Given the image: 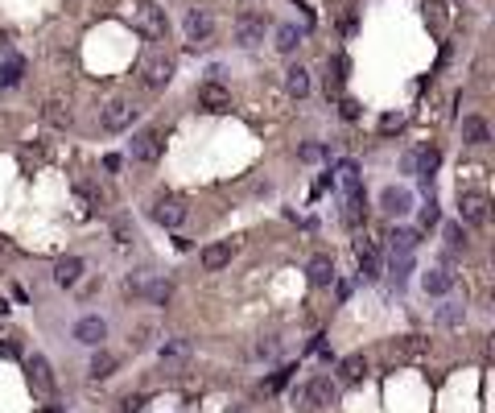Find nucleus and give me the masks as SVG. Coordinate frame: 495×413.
<instances>
[{
	"label": "nucleus",
	"mask_w": 495,
	"mask_h": 413,
	"mask_svg": "<svg viewBox=\"0 0 495 413\" xmlns=\"http://www.w3.org/2000/svg\"><path fill=\"white\" fill-rule=\"evenodd\" d=\"M380 207H384L388 215H405L408 207H413V194H408V190H397V186H388V190L380 194Z\"/></svg>",
	"instance_id": "412c9836"
},
{
	"label": "nucleus",
	"mask_w": 495,
	"mask_h": 413,
	"mask_svg": "<svg viewBox=\"0 0 495 413\" xmlns=\"http://www.w3.org/2000/svg\"><path fill=\"white\" fill-rule=\"evenodd\" d=\"M140 79H145V87H165L170 79H174V58L165 54V50L149 46L145 50V58H140Z\"/></svg>",
	"instance_id": "f03ea898"
},
{
	"label": "nucleus",
	"mask_w": 495,
	"mask_h": 413,
	"mask_svg": "<svg viewBox=\"0 0 495 413\" xmlns=\"http://www.w3.org/2000/svg\"><path fill=\"white\" fill-rule=\"evenodd\" d=\"M133 120H136L133 99H112V103H103V112H99L103 133H124V129H133Z\"/></svg>",
	"instance_id": "39448f33"
},
{
	"label": "nucleus",
	"mask_w": 495,
	"mask_h": 413,
	"mask_svg": "<svg viewBox=\"0 0 495 413\" xmlns=\"http://www.w3.org/2000/svg\"><path fill=\"white\" fill-rule=\"evenodd\" d=\"M450 285H454L450 269H429V273L421 277V289L425 294H450Z\"/></svg>",
	"instance_id": "5701e85b"
},
{
	"label": "nucleus",
	"mask_w": 495,
	"mask_h": 413,
	"mask_svg": "<svg viewBox=\"0 0 495 413\" xmlns=\"http://www.w3.org/2000/svg\"><path fill=\"white\" fill-rule=\"evenodd\" d=\"M355 256H360L363 277H367V281H376V277H380V269H384V261H380V248H376L371 240H360V244H355Z\"/></svg>",
	"instance_id": "dca6fc26"
},
{
	"label": "nucleus",
	"mask_w": 495,
	"mask_h": 413,
	"mask_svg": "<svg viewBox=\"0 0 495 413\" xmlns=\"http://www.w3.org/2000/svg\"><path fill=\"white\" fill-rule=\"evenodd\" d=\"M434 224H438V203L421 207V228H434Z\"/></svg>",
	"instance_id": "79ce46f5"
},
{
	"label": "nucleus",
	"mask_w": 495,
	"mask_h": 413,
	"mask_svg": "<svg viewBox=\"0 0 495 413\" xmlns=\"http://www.w3.org/2000/svg\"><path fill=\"white\" fill-rule=\"evenodd\" d=\"M310 285H318V289H326V285H334V261L326 256V252H318L314 261H310Z\"/></svg>",
	"instance_id": "6ab92c4d"
},
{
	"label": "nucleus",
	"mask_w": 495,
	"mask_h": 413,
	"mask_svg": "<svg viewBox=\"0 0 495 413\" xmlns=\"http://www.w3.org/2000/svg\"><path fill=\"white\" fill-rule=\"evenodd\" d=\"M239 4H256V0H239Z\"/></svg>",
	"instance_id": "09e8293b"
},
{
	"label": "nucleus",
	"mask_w": 495,
	"mask_h": 413,
	"mask_svg": "<svg viewBox=\"0 0 495 413\" xmlns=\"http://www.w3.org/2000/svg\"><path fill=\"white\" fill-rule=\"evenodd\" d=\"M363 194H347V211H343V219H347V228H360L363 224Z\"/></svg>",
	"instance_id": "2f4dec72"
},
{
	"label": "nucleus",
	"mask_w": 495,
	"mask_h": 413,
	"mask_svg": "<svg viewBox=\"0 0 495 413\" xmlns=\"http://www.w3.org/2000/svg\"><path fill=\"white\" fill-rule=\"evenodd\" d=\"M322 157H326L322 145H302V161H322Z\"/></svg>",
	"instance_id": "a19ab883"
},
{
	"label": "nucleus",
	"mask_w": 495,
	"mask_h": 413,
	"mask_svg": "<svg viewBox=\"0 0 495 413\" xmlns=\"http://www.w3.org/2000/svg\"><path fill=\"white\" fill-rule=\"evenodd\" d=\"M380 129H384V133H392V129H401V116H384V120H380Z\"/></svg>",
	"instance_id": "a18cd8bd"
},
{
	"label": "nucleus",
	"mask_w": 495,
	"mask_h": 413,
	"mask_svg": "<svg viewBox=\"0 0 495 413\" xmlns=\"http://www.w3.org/2000/svg\"><path fill=\"white\" fill-rule=\"evenodd\" d=\"M153 219L161 228H182L186 224V203H182L178 194H157L153 198Z\"/></svg>",
	"instance_id": "0eeeda50"
},
{
	"label": "nucleus",
	"mask_w": 495,
	"mask_h": 413,
	"mask_svg": "<svg viewBox=\"0 0 495 413\" xmlns=\"http://www.w3.org/2000/svg\"><path fill=\"white\" fill-rule=\"evenodd\" d=\"M145 405H149V401H145V397L136 393V397H124V405H120V413H145Z\"/></svg>",
	"instance_id": "ea45409f"
},
{
	"label": "nucleus",
	"mask_w": 495,
	"mask_h": 413,
	"mask_svg": "<svg viewBox=\"0 0 495 413\" xmlns=\"http://www.w3.org/2000/svg\"><path fill=\"white\" fill-rule=\"evenodd\" d=\"M145 285H149V277L136 273V277H128V281H124V294H128V298H145Z\"/></svg>",
	"instance_id": "e433bc0d"
},
{
	"label": "nucleus",
	"mask_w": 495,
	"mask_h": 413,
	"mask_svg": "<svg viewBox=\"0 0 495 413\" xmlns=\"http://www.w3.org/2000/svg\"><path fill=\"white\" fill-rule=\"evenodd\" d=\"M265 42V17L260 13H244V17H235V46L252 50Z\"/></svg>",
	"instance_id": "6e6552de"
},
{
	"label": "nucleus",
	"mask_w": 495,
	"mask_h": 413,
	"mask_svg": "<svg viewBox=\"0 0 495 413\" xmlns=\"http://www.w3.org/2000/svg\"><path fill=\"white\" fill-rule=\"evenodd\" d=\"M388 240H392V256H408V252L417 248V231L413 228H392Z\"/></svg>",
	"instance_id": "cd10ccee"
},
{
	"label": "nucleus",
	"mask_w": 495,
	"mask_h": 413,
	"mask_svg": "<svg viewBox=\"0 0 495 413\" xmlns=\"http://www.w3.org/2000/svg\"><path fill=\"white\" fill-rule=\"evenodd\" d=\"M297 46H302V29H297V25H281V29H276V50H281V54H293Z\"/></svg>",
	"instance_id": "c85d7f7f"
},
{
	"label": "nucleus",
	"mask_w": 495,
	"mask_h": 413,
	"mask_svg": "<svg viewBox=\"0 0 495 413\" xmlns=\"http://www.w3.org/2000/svg\"><path fill=\"white\" fill-rule=\"evenodd\" d=\"M145 298H149L153 306H165V302L174 298V281H149V285H145Z\"/></svg>",
	"instance_id": "c756f323"
},
{
	"label": "nucleus",
	"mask_w": 495,
	"mask_h": 413,
	"mask_svg": "<svg viewBox=\"0 0 495 413\" xmlns=\"http://www.w3.org/2000/svg\"><path fill=\"white\" fill-rule=\"evenodd\" d=\"M360 116V103L355 99H343V120H355Z\"/></svg>",
	"instance_id": "37998d69"
},
{
	"label": "nucleus",
	"mask_w": 495,
	"mask_h": 413,
	"mask_svg": "<svg viewBox=\"0 0 495 413\" xmlns=\"http://www.w3.org/2000/svg\"><path fill=\"white\" fill-rule=\"evenodd\" d=\"M149 339H153V322H140L133 331V347H149Z\"/></svg>",
	"instance_id": "4c0bfd02"
},
{
	"label": "nucleus",
	"mask_w": 495,
	"mask_h": 413,
	"mask_svg": "<svg viewBox=\"0 0 495 413\" xmlns=\"http://www.w3.org/2000/svg\"><path fill=\"white\" fill-rule=\"evenodd\" d=\"M438 166H442V149L438 145H425V149L413 153V174H421V182H429Z\"/></svg>",
	"instance_id": "2eb2a0df"
},
{
	"label": "nucleus",
	"mask_w": 495,
	"mask_h": 413,
	"mask_svg": "<svg viewBox=\"0 0 495 413\" xmlns=\"http://www.w3.org/2000/svg\"><path fill=\"white\" fill-rule=\"evenodd\" d=\"M0 356H4V360H21V343H17L13 335H8V339H0Z\"/></svg>",
	"instance_id": "58836bf2"
},
{
	"label": "nucleus",
	"mask_w": 495,
	"mask_h": 413,
	"mask_svg": "<svg viewBox=\"0 0 495 413\" xmlns=\"http://www.w3.org/2000/svg\"><path fill=\"white\" fill-rule=\"evenodd\" d=\"M42 116H45V124L50 129H71V120H75V112H71V99H62V95H50L45 99V108H42Z\"/></svg>",
	"instance_id": "9b49d317"
},
{
	"label": "nucleus",
	"mask_w": 495,
	"mask_h": 413,
	"mask_svg": "<svg viewBox=\"0 0 495 413\" xmlns=\"http://www.w3.org/2000/svg\"><path fill=\"white\" fill-rule=\"evenodd\" d=\"M458 219H462L466 228H483V224L492 219V198L479 194V190H466V194L458 198Z\"/></svg>",
	"instance_id": "20e7f679"
},
{
	"label": "nucleus",
	"mask_w": 495,
	"mask_h": 413,
	"mask_svg": "<svg viewBox=\"0 0 495 413\" xmlns=\"http://www.w3.org/2000/svg\"><path fill=\"white\" fill-rule=\"evenodd\" d=\"M446 244H450L454 252L466 248V231H462V224H446Z\"/></svg>",
	"instance_id": "f704fd0d"
},
{
	"label": "nucleus",
	"mask_w": 495,
	"mask_h": 413,
	"mask_svg": "<svg viewBox=\"0 0 495 413\" xmlns=\"http://www.w3.org/2000/svg\"><path fill=\"white\" fill-rule=\"evenodd\" d=\"M38 413H62V410H58V405H42Z\"/></svg>",
	"instance_id": "49530a36"
},
{
	"label": "nucleus",
	"mask_w": 495,
	"mask_h": 413,
	"mask_svg": "<svg viewBox=\"0 0 495 413\" xmlns=\"http://www.w3.org/2000/svg\"><path fill=\"white\" fill-rule=\"evenodd\" d=\"M363 376H367V360H363V356H347V360L339 364V380H343V384H360Z\"/></svg>",
	"instance_id": "393cba45"
},
{
	"label": "nucleus",
	"mask_w": 495,
	"mask_h": 413,
	"mask_svg": "<svg viewBox=\"0 0 495 413\" xmlns=\"http://www.w3.org/2000/svg\"><path fill=\"white\" fill-rule=\"evenodd\" d=\"M198 103H202L207 112H227V108H231V92H227L219 79H211V83L198 87Z\"/></svg>",
	"instance_id": "f8f14e48"
},
{
	"label": "nucleus",
	"mask_w": 495,
	"mask_h": 413,
	"mask_svg": "<svg viewBox=\"0 0 495 413\" xmlns=\"http://www.w3.org/2000/svg\"><path fill=\"white\" fill-rule=\"evenodd\" d=\"M133 13V25L149 38V42H165L170 38V21H165V8H157L153 0H133L128 4Z\"/></svg>",
	"instance_id": "f257e3e1"
},
{
	"label": "nucleus",
	"mask_w": 495,
	"mask_h": 413,
	"mask_svg": "<svg viewBox=\"0 0 495 413\" xmlns=\"http://www.w3.org/2000/svg\"><path fill=\"white\" fill-rule=\"evenodd\" d=\"M429 352V339H421V335H405V339H397V356H405V360H421Z\"/></svg>",
	"instance_id": "a878e982"
},
{
	"label": "nucleus",
	"mask_w": 495,
	"mask_h": 413,
	"mask_svg": "<svg viewBox=\"0 0 495 413\" xmlns=\"http://www.w3.org/2000/svg\"><path fill=\"white\" fill-rule=\"evenodd\" d=\"M462 140H466V145H487V140H492L487 120H479V116H466V120H462Z\"/></svg>",
	"instance_id": "4be33fe9"
},
{
	"label": "nucleus",
	"mask_w": 495,
	"mask_h": 413,
	"mask_svg": "<svg viewBox=\"0 0 495 413\" xmlns=\"http://www.w3.org/2000/svg\"><path fill=\"white\" fill-rule=\"evenodd\" d=\"M438 322H442V326H458V322H462V306H450V302H446V306L438 310Z\"/></svg>",
	"instance_id": "c9c22d12"
},
{
	"label": "nucleus",
	"mask_w": 495,
	"mask_h": 413,
	"mask_svg": "<svg viewBox=\"0 0 495 413\" xmlns=\"http://www.w3.org/2000/svg\"><path fill=\"white\" fill-rule=\"evenodd\" d=\"M227 265H231V244H227V240L202 248V269H207V273H219V269H227Z\"/></svg>",
	"instance_id": "a211bd4d"
},
{
	"label": "nucleus",
	"mask_w": 495,
	"mask_h": 413,
	"mask_svg": "<svg viewBox=\"0 0 495 413\" xmlns=\"http://www.w3.org/2000/svg\"><path fill=\"white\" fill-rule=\"evenodd\" d=\"M116 364H120V360H116L112 352H103V347H95V356H91V376H95V380H108V376L116 372Z\"/></svg>",
	"instance_id": "bb28decb"
},
{
	"label": "nucleus",
	"mask_w": 495,
	"mask_h": 413,
	"mask_svg": "<svg viewBox=\"0 0 495 413\" xmlns=\"http://www.w3.org/2000/svg\"><path fill=\"white\" fill-rule=\"evenodd\" d=\"M112 236H116V244H133V219H128V215H116V219H112Z\"/></svg>",
	"instance_id": "72a5a7b5"
},
{
	"label": "nucleus",
	"mask_w": 495,
	"mask_h": 413,
	"mask_svg": "<svg viewBox=\"0 0 495 413\" xmlns=\"http://www.w3.org/2000/svg\"><path fill=\"white\" fill-rule=\"evenodd\" d=\"M120 166H124V161H120V157H116V153H108V157H103V170H108V174H116V170H120Z\"/></svg>",
	"instance_id": "c03bdc74"
},
{
	"label": "nucleus",
	"mask_w": 495,
	"mask_h": 413,
	"mask_svg": "<svg viewBox=\"0 0 495 413\" xmlns=\"http://www.w3.org/2000/svg\"><path fill=\"white\" fill-rule=\"evenodd\" d=\"M21 75H25V62H21V58L0 62V92H4V87H13V83H21Z\"/></svg>",
	"instance_id": "7c9ffc66"
},
{
	"label": "nucleus",
	"mask_w": 495,
	"mask_h": 413,
	"mask_svg": "<svg viewBox=\"0 0 495 413\" xmlns=\"http://www.w3.org/2000/svg\"><path fill=\"white\" fill-rule=\"evenodd\" d=\"M182 34H186V46L202 50L211 46V38H215V17H211V8H190L186 13V21H182Z\"/></svg>",
	"instance_id": "7ed1b4c3"
},
{
	"label": "nucleus",
	"mask_w": 495,
	"mask_h": 413,
	"mask_svg": "<svg viewBox=\"0 0 495 413\" xmlns=\"http://www.w3.org/2000/svg\"><path fill=\"white\" fill-rule=\"evenodd\" d=\"M421 17H425V25L442 38L446 25H450V4H446V0H425V4H421Z\"/></svg>",
	"instance_id": "4468645a"
},
{
	"label": "nucleus",
	"mask_w": 495,
	"mask_h": 413,
	"mask_svg": "<svg viewBox=\"0 0 495 413\" xmlns=\"http://www.w3.org/2000/svg\"><path fill=\"white\" fill-rule=\"evenodd\" d=\"M25 372H29V389L42 397V401H50L54 397V389H58V380H54V368H50V360L45 356H34L29 364H25Z\"/></svg>",
	"instance_id": "423d86ee"
},
{
	"label": "nucleus",
	"mask_w": 495,
	"mask_h": 413,
	"mask_svg": "<svg viewBox=\"0 0 495 413\" xmlns=\"http://www.w3.org/2000/svg\"><path fill=\"white\" fill-rule=\"evenodd\" d=\"M285 87H289V95L306 99V95H310V71H306V66H289V71H285Z\"/></svg>",
	"instance_id": "b1692460"
},
{
	"label": "nucleus",
	"mask_w": 495,
	"mask_h": 413,
	"mask_svg": "<svg viewBox=\"0 0 495 413\" xmlns=\"http://www.w3.org/2000/svg\"><path fill=\"white\" fill-rule=\"evenodd\" d=\"M186 360H190V339H165L161 343V368L165 372H182Z\"/></svg>",
	"instance_id": "ddd939ff"
},
{
	"label": "nucleus",
	"mask_w": 495,
	"mask_h": 413,
	"mask_svg": "<svg viewBox=\"0 0 495 413\" xmlns=\"http://www.w3.org/2000/svg\"><path fill=\"white\" fill-rule=\"evenodd\" d=\"M302 401H306L310 410H326V405L334 401V380H330V376H310L306 389H302Z\"/></svg>",
	"instance_id": "1a4fd4ad"
},
{
	"label": "nucleus",
	"mask_w": 495,
	"mask_h": 413,
	"mask_svg": "<svg viewBox=\"0 0 495 413\" xmlns=\"http://www.w3.org/2000/svg\"><path fill=\"white\" fill-rule=\"evenodd\" d=\"M83 269H87V265H83L79 256H66V261H58V265H54V281H58L62 289H71V285H79Z\"/></svg>",
	"instance_id": "aec40b11"
},
{
	"label": "nucleus",
	"mask_w": 495,
	"mask_h": 413,
	"mask_svg": "<svg viewBox=\"0 0 495 413\" xmlns=\"http://www.w3.org/2000/svg\"><path fill=\"white\" fill-rule=\"evenodd\" d=\"M161 145H165V140H161L157 129H145V133H136L133 137V157L136 161H145V166H153V161L161 157Z\"/></svg>",
	"instance_id": "9d476101"
},
{
	"label": "nucleus",
	"mask_w": 495,
	"mask_h": 413,
	"mask_svg": "<svg viewBox=\"0 0 495 413\" xmlns=\"http://www.w3.org/2000/svg\"><path fill=\"white\" fill-rule=\"evenodd\" d=\"M103 335H108V322L95 319V314L75 322V339H79V343H87V347H99V343H103Z\"/></svg>",
	"instance_id": "f3484780"
},
{
	"label": "nucleus",
	"mask_w": 495,
	"mask_h": 413,
	"mask_svg": "<svg viewBox=\"0 0 495 413\" xmlns=\"http://www.w3.org/2000/svg\"><path fill=\"white\" fill-rule=\"evenodd\" d=\"M4 252H8V244H4V240H0V256H4Z\"/></svg>",
	"instance_id": "de8ad7c7"
},
{
	"label": "nucleus",
	"mask_w": 495,
	"mask_h": 413,
	"mask_svg": "<svg viewBox=\"0 0 495 413\" xmlns=\"http://www.w3.org/2000/svg\"><path fill=\"white\" fill-rule=\"evenodd\" d=\"M339 178L347 186V194H360V166H355V161H343V166H339Z\"/></svg>",
	"instance_id": "473e14b6"
}]
</instances>
